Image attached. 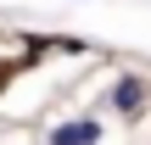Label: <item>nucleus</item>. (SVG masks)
<instances>
[{"mask_svg":"<svg viewBox=\"0 0 151 145\" xmlns=\"http://www.w3.org/2000/svg\"><path fill=\"white\" fill-rule=\"evenodd\" d=\"M106 106L118 112V117H140L146 112V78H134V73H123L112 89H106Z\"/></svg>","mask_w":151,"mask_h":145,"instance_id":"nucleus-1","label":"nucleus"},{"mask_svg":"<svg viewBox=\"0 0 151 145\" xmlns=\"http://www.w3.org/2000/svg\"><path fill=\"white\" fill-rule=\"evenodd\" d=\"M45 145H101V117H67L45 134Z\"/></svg>","mask_w":151,"mask_h":145,"instance_id":"nucleus-2","label":"nucleus"}]
</instances>
